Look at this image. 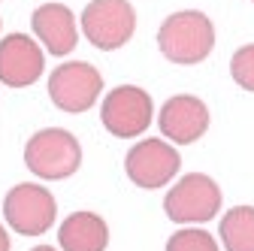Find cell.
<instances>
[{
	"label": "cell",
	"mask_w": 254,
	"mask_h": 251,
	"mask_svg": "<svg viewBox=\"0 0 254 251\" xmlns=\"http://www.w3.org/2000/svg\"><path fill=\"white\" fill-rule=\"evenodd\" d=\"M157 49L173 64H200L215 49V24L200 9L173 12L157 30Z\"/></svg>",
	"instance_id": "1"
},
{
	"label": "cell",
	"mask_w": 254,
	"mask_h": 251,
	"mask_svg": "<svg viewBox=\"0 0 254 251\" xmlns=\"http://www.w3.org/2000/svg\"><path fill=\"white\" fill-rule=\"evenodd\" d=\"M24 167L46 182L70 179L82 167V145L64 127L37 130L24 145Z\"/></svg>",
	"instance_id": "2"
},
{
	"label": "cell",
	"mask_w": 254,
	"mask_h": 251,
	"mask_svg": "<svg viewBox=\"0 0 254 251\" xmlns=\"http://www.w3.org/2000/svg\"><path fill=\"white\" fill-rule=\"evenodd\" d=\"M221 209V188L206 173H188L164 200V212L173 224H206Z\"/></svg>",
	"instance_id": "3"
},
{
	"label": "cell",
	"mask_w": 254,
	"mask_h": 251,
	"mask_svg": "<svg viewBox=\"0 0 254 251\" xmlns=\"http://www.w3.org/2000/svg\"><path fill=\"white\" fill-rule=\"evenodd\" d=\"M3 218L21 236H43L58 218V203L46 191V185L21 182L3 197Z\"/></svg>",
	"instance_id": "4"
},
{
	"label": "cell",
	"mask_w": 254,
	"mask_h": 251,
	"mask_svg": "<svg viewBox=\"0 0 254 251\" xmlns=\"http://www.w3.org/2000/svg\"><path fill=\"white\" fill-rule=\"evenodd\" d=\"M136 30V12L127 0H91L82 9V34L100 52L121 49Z\"/></svg>",
	"instance_id": "5"
},
{
	"label": "cell",
	"mask_w": 254,
	"mask_h": 251,
	"mask_svg": "<svg viewBox=\"0 0 254 251\" xmlns=\"http://www.w3.org/2000/svg\"><path fill=\"white\" fill-rule=\"evenodd\" d=\"M182 167V154L167 142V139H139L124 158V173L136 188H145V191H157L164 188L170 179H176Z\"/></svg>",
	"instance_id": "6"
},
{
	"label": "cell",
	"mask_w": 254,
	"mask_h": 251,
	"mask_svg": "<svg viewBox=\"0 0 254 251\" xmlns=\"http://www.w3.org/2000/svg\"><path fill=\"white\" fill-rule=\"evenodd\" d=\"M151 115H154V106H151L148 91L136 85H118L115 91L106 94V100L100 106L103 127L121 139H133L142 130H148Z\"/></svg>",
	"instance_id": "7"
},
{
	"label": "cell",
	"mask_w": 254,
	"mask_h": 251,
	"mask_svg": "<svg viewBox=\"0 0 254 251\" xmlns=\"http://www.w3.org/2000/svg\"><path fill=\"white\" fill-rule=\"evenodd\" d=\"M103 91V76L85 61H70L52 70L49 97L61 112H85L97 103Z\"/></svg>",
	"instance_id": "8"
},
{
	"label": "cell",
	"mask_w": 254,
	"mask_h": 251,
	"mask_svg": "<svg viewBox=\"0 0 254 251\" xmlns=\"http://www.w3.org/2000/svg\"><path fill=\"white\" fill-rule=\"evenodd\" d=\"M46 58L34 37L6 34L0 40V82L9 88H27L43 76Z\"/></svg>",
	"instance_id": "9"
},
{
	"label": "cell",
	"mask_w": 254,
	"mask_h": 251,
	"mask_svg": "<svg viewBox=\"0 0 254 251\" xmlns=\"http://www.w3.org/2000/svg\"><path fill=\"white\" fill-rule=\"evenodd\" d=\"M161 133L176 145H190L209 130V109L194 94H176L161 109Z\"/></svg>",
	"instance_id": "10"
},
{
	"label": "cell",
	"mask_w": 254,
	"mask_h": 251,
	"mask_svg": "<svg viewBox=\"0 0 254 251\" xmlns=\"http://www.w3.org/2000/svg\"><path fill=\"white\" fill-rule=\"evenodd\" d=\"M30 27H34L37 40L46 46L49 55L64 58L70 55L79 43V30H76V18L64 3H43L40 9H34L30 15Z\"/></svg>",
	"instance_id": "11"
},
{
	"label": "cell",
	"mask_w": 254,
	"mask_h": 251,
	"mask_svg": "<svg viewBox=\"0 0 254 251\" xmlns=\"http://www.w3.org/2000/svg\"><path fill=\"white\" fill-rule=\"evenodd\" d=\"M58 242L64 251H106L109 227L94 212H73L58 227Z\"/></svg>",
	"instance_id": "12"
},
{
	"label": "cell",
	"mask_w": 254,
	"mask_h": 251,
	"mask_svg": "<svg viewBox=\"0 0 254 251\" xmlns=\"http://www.w3.org/2000/svg\"><path fill=\"white\" fill-rule=\"evenodd\" d=\"M218 233L224 251H254V206H233L221 218Z\"/></svg>",
	"instance_id": "13"
},
{
	"label": "cell",
	"mask_w": 254,
	"mask_h": 251,
	"mask_svg": "<svg viewBox=\"0 0 254 251\" xmlns=\"http://www.w3.org/2000/svg\"><path fill=\"white\" fill-rule=\"evenodd\" d=\"M164 251H221L215 236L203 227H182L167 239Z\"/></svg>",
	"instance_id": "14"
},
{
	"label": "cell",
	"mask_w": 254,
	"mask_h": 251,
	"mask_svg": "<svg viewBox=\"0 0 254 251\" xmlns=\"http://www.w3.org/2000/svg\"><path fill=\"white\" fill-rule=\"evenodd\" d=\"M230 76H233V82L239 88L254 91V43H248V46H242V49L233 52V58H230Z\"/></svg>",
	"instance_id": "15"
},
{
	"label": "cell",
	"mask_w": 254,
	"mask_h": 251,
	"mask_svg": "<svg viewBox=\"0 0 254 251\" xmlns=\"http://www.w3.org/2000/svg\"><path fill=\"white\" fill-rule=\"evenodd\" d=\"M12 248V242H9V233H6V227L0 224V251H9Z\"/></svg>",
	"instance_id": "16"
},
{
	"label": "cell",
	"mask_w": 254,
	"mask_h": 251,
	"mask_svg": "<svg viewBox=\"0 0 254 251\" xmlns=\"http://www.w3.org/2000/svg\"><path fill=\"white\" fill-rule=\"evenodd\" d=\"M30 251H55V248H52V245H34Z\"/></svg>",
	"instance_id": "17"
}]
</instances>
